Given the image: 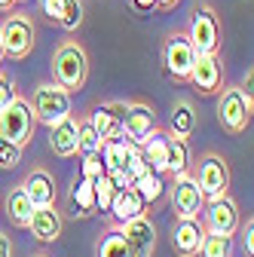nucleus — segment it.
<instances>
[{"instance_id":"ddd939ff","label":"nucleus","mask_w":254,"mask_h":257,"mask_svg":"<svg viewBox=\"0 0 254 257\" xmlns=\"http://www.w3.org/2000/svg\"><path fill=\"white\" fill-rule=\"evenodd\" d=\"M187 80L193 83L202 95H214L220 89V83H224V68H220L217 55H196L193 71H190Z\"/></svg>"},{"instance_id":"58836bf2","label":"nucleus","mask_w":254,"mask_h":257,"mask_svg":"<svg viewBox=\"0 0 254 257\" xmlns=\"http://www.w3.org/2000/svg\"><path fill=\"white\" fill-rule=\"evenodd\" d=\"M16 4H19V0H0V10H4V13H10Z\"/></svg>"},{"instance_id":"4be33fe9","label":"nucleus","mask_w":254,"mask_h":257,"mask_svg":"<svg viewBox=\"0 0 254 257\" xmlns=\"http://www.w3.org/2000/svg\"><path fill=\"white\" fill-rule=\"evenodd\" d=\"M132 190L141 196V202L144 205H156L163 199V193H166V181H163V175H156V172H144L141 178H135L132 181Z\"/></svg>"},{"instance_id":"412c9836","label":"nucleus","mask_w":254,"mask_h":257,"mask_svg":"<svg viewBox=\"0 0 254 257\" xmlns=\"http://www.w3.org/2000/svg\"><path fill=\"white\" fill-rule=\"evenodd\" d=\"M22 190H25V196L31 199V205H55V184H52V178L46 175V172H31L28 178H25V184H22Z\"/></svg>"},{"instance_id":"1a4fd4ad","label":"nucleus","mask_w":254,"mask_h":257,"mask_svg":"<svg viewBox=\"0 0 254 257\" xmlns=\"http://www.w3.org/2000/svg\"><path fill=\"white\" fill-rule=\"evenodd\" d=\"M172 205L178 211V217H199L202 208H205V196L196 184V178L184 172L175 178V187H172Z\"/></svg>"},{"instance_id":"2f4dec72","label":"nucleus","mask_w":254,"mask_h":257,"mask_svg":"<svg viewBox=\"0 0 254 257\" xmlns=\"http://www.w3.org/2000/svg\"><path fill=\"white\" fill-rule=\"evenodd\" d=\"M22 163V147L19 144H13V141H7V138H0V169H16Z\"/></svg>"},{"instance_id":"0eeeda50","label":"nucleus","mask_w":254,"mask_h":257,"mask_svg":"<svg viewBox=\"0 0 254 257\" xmlns=\"http://www.w3.org/2000/svg\"><path fill=\"white\" fill-rule=\"evenodd\" d=\"M193 178H196V184H199V190H202L205 202H208V199H217V196H227L230 169H227V163H224V156H217V153L202 156Z\"/></svg>"},{"instance_id":"7c9ffc66","label":"nucleus","mask_w":254,"mask_h":257,"mask_svg":"<svg viewBox=\"0 0 254 257\" xmlns=\"http://www.w3.org/2000/svg\"><path fill=\"white\" fill-rule=\"evenodd\" d=\"M119 169L129 175L132 181H135V178H141V175L147 172V163H144V156H141V147H138V144H132V147H129V153H125V159H122V166H119Z\"/></svg>"},{"instance_id":"c756f323","label":"nucleus","mask_w":254,"mask_h":257,"mask_svg":"<svg viewBox=\"0 0 254 257\" xmlns=\"http://www.w3.org/2000/svg\"><path fill=\"white\" fill-rule=\"evenodd\" d=\"M92 190H95V211H107V208H110V199H113V193H116V187L110 184L107 172H104L101 178L92 181Z\"/></svg>"},{"instance_id":"72a5a7b5","label":"nucleus","mask_w":254,"mask_h":257,"mask_svg":"<svg viewBox=\"0 0 254 257\" xmlns=\"http://www.w3.org/2000/svg\"><path fill=\"white\" fill-rule=\"evenodd\" d=\"M80 169H83V175H80V178H89V181H95V178H101V175H104V166H101V156H98V153L83 156Z\"/></svg>"},{"instance_id":"b1692460","label":"nucleus","mask_w":254,"mask_h":257,"mask_svg":"<svg viewBox=\"0 0 254 257\" xmlns=\"http://www.w3.org/2000/svg\"><path fill=\"white\" fill-rule=\"evenodd\" d=\"M31 211H34V205H31V199L25 196V190L22 187L10 190V196H7V214H10V220L16 223V227H28Z\"/></svg>"},{"instance_id":"f704fd0d","label":"nucleus","mask_w":254,"mask_h":257,"mask_svg":"<svg viewBox=\"0 0 254 257\" xmlns=\"http://www.w3.org/2000/svg\"><path fill=\"white\" fill-rule=\"evenodd\" d=\"M242 245H245V251H248V257H251V254H254V223H251V220L242 227Z\"/></svg>"},{"instance_id":"f3484780","label":"nucleus","mask_w":254,"mask_h":257,"mask_svg":"<svg viewBox=\"0 0 254 257\" xmlns=\"http://www.w3.org/2000/svg\"><path fill=\"white\" fill-rule=\"evenodd\" d=\"M125 107H129L125 101H110V104H98L92 110L89 122L95 125V132L101 135V141L122 135V113H125Z\"/></svg>"},{"instance_id":"6ab92c4d","label":"nucleus","mask_w":254,"mask_h":257,"mask_svg":"<svg viewBox=\"0 0 254 257\" xmlns=\"http://www.w3.org/2000/svg\"><path fill=\"white\" fill-rule=\"evenodd\" d=\"M40 7L55 25H61L65 31H77L80 22H83V4L80 0H40Z\"/></svg>"},{"instance_id":"e433bc0d","label":"nucleus","mask_w":254,"mask_h":257,"mask_svg":"<svg viewBox=\"0 0 254 257\" xmlns=\"http://www.w3.org/2000/svg\"><path fill=\"white\" fill-rule=\"evenodd\" d=\"M0 257H13V242L4 233H0Z\"/></svg>"},{"instance_id":"cd10ccee","label":"nucleus","mask_w":254,"mask_h":257,"mask_svg":"<svg viewBox=\"0 0 254 257\" xmlns=\"http://www.w3.org/2000/svg\"><path fill=\"white\" fill-rule=\"evenodd\" d=\"M98 257H132L125 239L119 236V230H110V233L98 242Z\"/></svg>"},{"instance_id":"c85d7f7f","label":"nucleus","mask_w":254,"mask_h":257,"mask_svg":"<svg viewBox=\"0 0 254 257\" xmlns=\"http://www.w3.org/2000/svg\"><path fill=\"white\" fill-rule=\"evenodd\" d=\"M199 254L202 257H230V236H224V233H205Z\"/></svg>"},{"instance_id":"a878e982","label":"nucleus","mask_w":254,"mask_h":257,"mask_svg":"<svg viewBox=\"0 0 254 257\" xmlns=\"http://www.w3.org/2000/svg\"><path fill=\"white\" fill-rule=\"evenodd\" d=\"M190 169V147L184 138H175L172 135V147H169V166H166V175L178 178Z\"/></svg>"},{"instance_id":"2eb2a0df","label":"nucleus","mask_w":254,"mask_h":257,"mask_svg":"<svg viewBox=\"0 0 254 257\" xmlns=\"http://www.w3.org/2000/svg\"><path fill=\"white\" fill-rule=\"evenodd\" d=\"M153 128H156L153 107H147V104H129V107H125V113H122V135L129 141L141 144Z\"/></svg>"},{"instance_id":"f257e3e1","label":"nucleus","mask_w":254,"mask_h":257,"mask_svg":"<svg viewBox=\"0 0 254 257\" xmlns=\"http://www.w3.org/2000/svg\"><path fill=\"white\" fill-rule=\"evenodd\" d=\"M52 77L58 86H65L68 92L74 89H83L86 80H89V55L80 43L68 40L61 43L55 52H52Z\"/></svg>"},{"instance_id":"423d86ee","label":"nucleus","mask_w":254,"mask_h":257,"mask_svg":"<svg viewBox=\"0 0 254 257\" xmlns=\"http://www.w3.org/2000/svg\"><path fill=\"white\" fill-rule=\"evenodd\" d=\"M0 40H4V55L10 58H25L34 49V22L28 19V13H10L0 28Z\"/></svg>"},{"instance_id":"20e7f679","label":"nucleus","mask_w":254,"mask_h":257,"mask_svg":"<svg viewBox=\"0 0 254 257\" xmlns=\"http://www.w3.org/2000/svg\"><path fill=\"white\" fill-rule=\"evenodd\" d=\"M34 110H31L28 98H16L7 110H0V138H7L19 147H25L31 138H34Z\"/></svg>"},{"instance_id":"dca6fc26","label":"nucleus","mask_w":254,"mask_h":257,"mask_svg":"<svg viewBox=\"0 0 254 257\" xmlns=\"http://www.w3.org/2000/svg\"><path fill=\"white\" fill-rule=\"evenodd\" d=\"M141 147V156L150 172L156 175H166V166H169V147H172V135L169 132H160V128H153V132L138 144Z\"/></svg>"},{"instance_id":"393cba45","label":"nucleus","mask_w":254,"mask_h":257,"mask_svg":"<svg viewBox=\"0 0 254 257\" xmlns=\"http://www.w3.org/2000/svg\"><path fill=\"white\" fill-rule=\"evenodd\" d=\"M71 205H74V214H92L95 211V190H92L89 178L74 181V187H71Z\"/></svg>"},{"instance_id":"39448f33","label":"nucleus","mask_w":254,"mask_h":257,"mask_svg":"<svg viewBox=\"0 0 254 257\" xmlns=\"http://www.w3.org/2000/svg\"><path fill=\"white\" fill-rule=\"evenodd\" d=\"M187 40L193 43L196 55H217L220 25H217V16H214V10L208 4L193 10V19H190V28H187Z\"/></svg>"},{"instance_id":"6e6552de","label":"nucleus","mask_w":254,"mask_h":257,"mask_svg":"<svg viewBox=\"0 0 254 257\" xmlns=\"http://www.w3.org/2000/svg\"><path fill=\"white\" fill-rule=\"evenodd\" d=\"M193 61H196V49L193 43L187 40V34H172L163 46V64H166V74L172 80H187L190 71H193Z\"/></svg>"},{"instance_id":"aec40b11","label":"nucleus","mask_w":254,"mask_h":257,"mask_svg":"<svg viewBox=\"0 0 254 257\" xmlns=\"http://www.w3.org/2000/svg\"><path fill=\"white\" fill-rule=\"evenodd\" d=\"M110 217L116 223H125V220H132V217H141L147 211V205L141 202V196L132 190V187H125V190H116L113 193V199H110Z\"/></svg>"},{"instance_id":"473e14b6","label":"nucleus","mask_w":254,"mask_h":257,"mask_svg":"<svg viewBox=\"0 0 254 257\" xmlns=\"http://www.w3.org/2000/svg\"><path fill=\"white\" fill-rule=\"evenodd\" d=\"M16 98H19L16 80H13V77H7V74H0V110H7Z\"/></svg>"},{"instance_id":"c9c22d12","label":"nucleus","mask_w":254,"mask_h":257,"mask_svg":"<svg viewBox=\"0 0 254 257\" xmlns=\"http://www.w3.org/2000/svg\"><path fill=\"white\" fill-rule=\"evenodd\" d=\"M132 7H135L138 13H153V10H156V0H132Z\"/></svg>"},{"instance_id":"a211bd4d","label":"nucleus","mask_w":254,"mask_h":257,"mask_svg":"<svg viewBox=\"0 0 254 257\" xmlns=\"http://www.w3.org/2000/svg\"><path fill=\"white\" fill-rule=\"evenodd\" d=\"M77 132H80V116L68 113L61 122L49 125V147L55 156H74L77 153Z\"/></svg>"},{"instance_id":"bb28decb","label":"nucleus","mask_w":254,"mask_h":257,"mask_svg":"<svg viewBox=\"0 0 254 257\" xmlns=\"http://www.w3.org/2000/svg\"><path fill=\"white\" fill-rule=\"evenodd\" d=\"M101 147V135L95 132V125L89 119H80V132H77V153L80 156H92V153H98Z\"/></svg>"},{"instance_id":"9d476101","label":"nucleus","mask_w":254,"mask_h":257,"mask_svg":"<svg viewBox=\"0 0 254 257\" xmlns=\"http://www.w3.org/2000/svg\"><path fill=\"white\" fill-rule=\"evenodd\" d=\"M205 217H202V227L205 233H224V236H233L239 230V205L230 199V196H217V199H208V208H202Z\"/></svg>"},{"instance_id":"ea45409f","label":"nucleus","mask_w":254,"mask_h":257,"mask_svg":"<svg viewBox=\"0 0 254 257\" xmlns=\"http://www.w3.org/2000/svg\"><path fill=\"white\" fill-rule=\"evenodd\" d=\"M0 58H4V40H0Z\"/></svg>"},{"instance_id":"4c0bfd02","label":"nucleus","mask_w":254,"mask_h":257,"mask_svg":"<svg viewBox=\"0 0 254 257\" xmlns=\"http://www.w3.org/2000/svg\"><path fill=\"white\" fill-rule=\"evenodd\" d=\"M156 7H160V10H175L178 0H156Z\"/></svg>"},{"instance_id":"9b49d317","label":"nucleus","mask_w":254,"mask_h":257,"mask_svg":"<svg viewBox=\"0 0 254 257\" xmlns=\"http://www.w3.org/2000/svg\"><path fill=\"white\" fill-rule=\"evenodd\" d=\"M119 227V236L125 239V245H129L132 257H150L153 254V245H156V230L147 214L141 217H132L125 223H116Z\"/></svg>"},{"instance_id":"f8f14e48","label":"nucleus","mask_w":254,"mask_h":257,"mask_svg":"<svg viewBox=\"0 0 254 257\" xmlns=\"http://www.w3.org/2000/svg\"><path fill=\"white\" fill-rule=\"evenodd\" d=\"M205 239V227L199 217H178V223L172 227V248L178 257H199Z\"/></svg>"},{"instance_id":"7ed1b4c3","label":"nucleus","mask_w":254,"mask_h":257,"mask_svg":"<svg viewBox=\"0 0 254 257\" xmlns=\"http://www.w3.org/2000/svg\"><path fill=\"white\" fill-rule=\"evenodd\" d=\"M251 107H254L251 92H245L239 86H230L217 98V119H220V125H224L227 132L239 135V132H245L248 122H251Z\"/></svg>"},{"instance_id":"5701e85b","label":"nucleus","mask_w":254,"mask_h":257,"mask_svg":"<svg viewBox=\"0 0 254 257\" xmlns=\"http://www.w3.org/2000/svg\"><path fill=\"white\" fill-rule=\"evenodd\" d=\"M196 128V110L190 101H175L172 104V132L175 138H190Z\"/></svg>"},{"instance_id":"f03ea898","label":"nucleus","mask_w":254,"mask_h":257,"mask_svg":"<svg viewBox=\"0 0 254 257\" xmlns=\"http://www.w3.org/2000/svg\"><path fill=\"white\" fill-rule=\"evenodd\" d=\"M31 110H34V119L43 125H55L71 113V92L58 83H43L34 89L31 95Z\"/></svg>"},{"instance_id":"4468645a","label":"nucleus","mask_w":254,"mask_h":257,"mask_svg":"<svg viewBox=\"0 0 254 257\" xmlns=\"http://www.w3.org/2000/svg\"><path fill=\"white\" fill-rule=\"evenodd\" d=\"M61 214L55 211V205H37L34 211H31V220H28V230H31V236H34L37 242H43V245H49V242H55L58 236H61Z\"/></svg>"}]
</instances>
